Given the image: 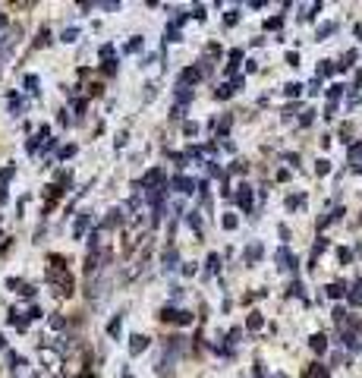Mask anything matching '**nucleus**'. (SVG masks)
Segmentation results:
<instances>
[{"label": "nucleus", "instance_id": "obj_28", "mask_svg": "<svg viewBox=\"0 0 362 378\" xmlns=\"http://www.w3.org/2000/svg\"><path fill=\"white\" fill-rule=\"evenodd\" d=\"M236 19H239V13H236V10H230V13L224 16V22H227V26H236Z\"/></svg>", "mask_w": 362, "mask_h": 378}, {"label": "nucleus", "instance_id": "obj_27", "mask_svg": "<svg viewBox=\"0 0 362 378\" xmlns=\"http://www.w3.org/2000/svg\"><path fill=\"white\" fill-rule=\"evenodd\" d=\"M120 221H123V218H120V208H113L110 218H107V227H113V224H120Z\"/></svg>", "mask_w": 362, "mask_h": 378}, {"label": "nucleus", "instance_id": "obj_26", "mask_svg": "<svg viewBox=\"0 0 362 378\" xmlns=\"http://www.w3.org/2000/svg\"><path fill=\"white\" fill-rule=\"evenodd\" d=\"M48 41H51V32H48V29H41V32H38V41H35V44L41 47V44H48Z\"/></svg>", "mask_w": 362, "mask_h": 378}, {"label": "nucleus", "instance_id": "obj_39", "mask_svg": "<svg viewBox=\"0 0 362 378\" xmlns=\"http://www.w3.org/2000/svg\"><path fill=\"white\" fill-rule=\"evenodd\" d=\"M73 155H76V145H66V148L60 151V158H63V161H66V158H73Z\"/></svg>", "mask_w": 362, "mask_h": 378}, {"label": "nucleus", "instance_id": "obj_50", "mask_svg": "<svg viewBox=\"0 0 362 378\" xmlns=\"http://www.w3.org/2000/svg\"><path fill=\"white\" fill-rule=\"evenodd\" d=\"M0 347H7V340H4V334H0Z\"/></svg>", "mask_w": 362, "mask_h": 378}, {"label": "nucleus", "instance_id": "obj_5", "mask_svg": "<svg viewBox=\"0 0 362 378\" xmlns=\"http://www.w3.org/2000/svg\"><path fill=\"white\" fill-rule=\"evenodd\" d=\"M198 79H202V76H198V69H183V76H180V85L186 88L189 82H198Z\"/></svg>", "mask_w": 362, "mask_h": 378}, {"label": "nucleus", "instance_id": "obj_14", "mask_svg": "<svg viewBox=\"0 0 362 378\" xmlns=\"http://www.w3.org/2000/svg\"><path fill=\"white\" fill-rule=\"evenodd\" d=\"M353 60H356V51H346V54H343V63H337L334 69H349V66H353Z\"/></svg>", "mask_w": 362, "mask_h": 378}, {"label": "nucleus", "instance_id": "obj_31", "mask_svg": "<svg viewBox=\"0 0 362 378\" xmlns=\"http://www.w3.org/2000/svg\"><path fill=\"white\" fill-rule=\"evenodd\" d=\"M177 322L180 325H189L192 322V312H177Z\"/></svg>", "mask_w": 362, "mask_h": 378}, {"label": "nucleus", "instance_id": "obj_8", "mask_svg": "<svg viewBox=\"0 0 362 378\" xmlns=\"http://www.w3.org/2000/svg\"><path fill=\"white\" fill-rule=\"evenodd\" d=\"M262 325H265V318H262L259 312H252V315H249V322H246V328H249V331H259Z\"/></svg>", "mask_w": 362, "mask_h": 378}, {"label": "nucleus", "instance_id": "obj_21", "mask_svg": "<svg viewBox=\"0 0 362 378\" xmlns=\"http://www.w3.org/2000/svg\"><path fill=\"white\" fill-rule=\"evenodd\" d=\"M177 98H180V108H183V104H186V101H192V91H189V88H183V85H180V91H177Z\"/></svg>", "mask_w": 362, "mask_h": 378}, {"label": "nucleus", "instance_id": "obj_49", "mask_svg": "<svg viewBox=\"0 0 362 378\" xmlns=\"http://www.w3.org/2000/svg\"><path fill=\"white\" fill-rule=\"evenodd\" d=\"M104 73H116V60H107V63H104Z\"/></svg>", "mask_w": 362, "mask_h": 378}, {"label": "nucleus", "instance_id": "obj_40", "mask_svg": "<svg viewBox=\"0 0 362 378\" xmlns=\"http://www.w3.org/2000/svg\"><path fill=\"white\" fill-rule=\"evenodd\" d=\"M290 297H302V284H290Z\"/></svg>", "mask_w": 362, "mask_h": 378}, {"label": "nucleus", "instance_id": "obj_3", "mask_svg": "<svg viewBox=\"0 0 362 378\" xmlns=\"http://www.w3.org/2000/svg\"><path fill=\"white\" fill-rule=\"evenodd\" d=\"M324 290H328V297L331 300H340V297H346V284H328V287H324Z\"/></svg>", "mask_w": 362, "mask_h": 378}, {"label": "nucleus", "instance_id": "obj_12", "mask_svg": "<svg viewBox=\"0 0 362 378\" xmlns=\"http://www.w3.org/2000/svg\"><path fill=\"white\" fill-rule=\"evenodd\" d=\"M359 158H362V145L353 142V145H349V164H359Z\"/></svg>", "mask_w": 362, "mask_h": 378}, {"label": "nucleus", "instance_id": "obj_13", "mask_svg": "<svg viewBox=\"0 0 362 378\" xmlns=\"http://www.w3.org/2000/svg\"><path fill=\"white\" fill-rule=\"evenodd\" d=\"M334 32H337L334 22H324V26L318 29V41H324V38H328V35H334Z\"/></svg>", "mask_w": 362, "mask_h": 378}, {"label": "nucleus", "instance_id": "obj_51", "mask_svg": "<svg viewBox=\"0 0 362 378\" xmlns=\"http://www.w3.org/2000/svg\"><path fill=\"white\" fill-rule=\"evenodd\" d=\"M277 378H287V375H277Z\"/></svg>", "mask_w": 362, "mask_h": 378}, {"label": "nucleus", "instance_id": "obj_33", "mask_svg": "<svg viewBox=\"0 0 362 378\" xmlns=\"http://www.w3.org/2000/svg\"><path fill=\"white\" fill-rule=\"evenodd\" d=\"M328 94H331V101H337V98L343 94V85H331V91H328Z\"/></svg>", "mask_w": 362, "mask_h": 378}, {"label": "nucleus", "instance_id": "obj_36", "mask_svg": "<svg viewBox=\"0 0 362 378\" xmlns=\"http://www.w3.org/2000/svg\"><path fill=\"white\" fill-rule=\"evenodd\" d=\"M76 38H79L76 29H66V32H63V41H76Z\"/></svg>", "mask_w": 362, "mask_h": 378}, {"label": "nucleus", "instance_id": "obj_23", "mask_svg": "<svg viewBox=\"0 0 362 378\" xmlns=\"http://www.w3.org/2000/svg\"><path fill=\"white\" fill-rule=\"evenodd\" d=\"M302 202H306V199H302V196H290V199H287V208L293 211V208H299Z\"/></svg>", "mask_w": 362, "mask_h": 378}, {"label": "nucleus", "instance_id": "obj_4", "mask_svg": "<svg viewBox=\"0 0 362 378\" xmlns=\"http://www.w3.org/2000/svg\"><path fill=\"white\" fill-rule=\"evenodd\" d=\"M309 347H312L315 353H324V350H328V337H324V334H312Z\"/></svg>", "mask_w": 362, "mask_h": 378}, {"label": "nucleus", "instance_id": "obj_11", "mask_svg": "<svg viewBox=\"0 0 362 378\" xmlns=\"http://www.w3.org/2000/svg\"><path fill=\"white\" fill-rule=\"evenodd\" d=\"M315 173H318V176H328V173H331V161H328V158H321L318 164H315Z\"/></svg>", "mask_w": 362, "mask_h": 378}, {"label": "nucleus", "instance_id": "obj_17", "mask_svg": "<svg viewBox=\"0 0 362 378\" xmlns=\"http://www.w3.org/2000/svg\"><path fill=\"white\" fill-rule=\"evenodd\" d=\"M88 221H91V218H88V215H82V218L76 221V230H73V233H76V236H82V233H85V227H88Z\"/></svg>", "mask_w": 362, "mask_h": 378}, {"label": "nucleus", "instance_id": "obj_46", "mask_svg": "<svg viewBox=\"0 0 362 378\" xmlns=\"http://www.w3.org/2000/svg\"><path fill=\"white\" fill-rule=\"evenodd\" d=\"M324 249H328V240H318V243H315V255L324 252Z\"/></svg>", "mask_w": 362, "mask_h": 378}, {"label": "nucleus", "instance_id": "obj_24", "mask_svg": "<svg viewBox=\"0 0 362 378\" xmlns=\"http://www.w3.org/2000/svg\"><path fill=\"white\" fill-rule=\"evenodd\" d=\"M26 88L35 94V91H38V76H26Z\"/></svg>", "mask_w": 362, "mask_h": 378}, {"label": "nucleus", "instance_id": "obj_22", "mask_svg": "<svg viewBox=\"0 0 362 378\" xmlns=\"http://www.w3.org/2000/svg\"><path fill=\"white\" fill-rule=\"evenodd\" d=\"M346 297H349V303H362V284H359V287H353Z\"/></svg>", "mask_w": 362, "mask_h": 378}, {"label": "nucleus", "instance_id": "obj_35", "mask_svg": "<svg viewBox=\"0 0 362 378\" xmlns=\"http://www.w3.org/2000/svg\"><path fill=\"white\" fill-rule=\"evenodd\" d=\"M343 318H346V312L340 309V306H337V309H334V322H337V325H343Z\"/></svg>", "mask_w": 362, "mask_h": 378}, {"label": "nucleus", "instance_id": "obj_47", "mask_svg": "<svg viewBox=\"0 0 362 378\" xmlns=\"http://www.w3.org/2000/svg\"><path fill=\"white\" fill-rule=\"evenodd\" d=\"M192 16H195L198 22H205V10H202V7H195V10H192Z\"/></svg>", "mask_w": 362, "mask_h": 378}, {"label": "nucleus", "instance_id": "obj_25", "mask_svg": "<svg viewBox=\"0 0 362 378\" xmlns=\"http://www.w3.org/2000/svg\"><path fill=\"white\" fill-rule=\"evenodd\" d=\"M120 322H123V318H120V315H116V318H113V322L107 325V331H110V334H113V337H116V334H120Z\"/></svg>", "mask_w": 362, "mask_h": 378}, {"label": "nucleus", "instance_id": "obj_16", "mask_svg": "<svg viewBox=\"0 0 362 378\" xmlns=\"http://www.w3.org/2000/svg\"><path fill=\"white\" fill-rule=\"evenodd\" d=\"M306 378H328V369H324V365H312Z\"/></svg>", "mask_w": 362, "mask_h": 378}, {"label": "nucleus", "instance_id": "obj_43", "mask_svg": "<svg viewBox=\"0 0 362 378\" xmlns=\"http://www.w3.org/2000/svg\"><path fill=\"white\" fill-rule=\"evenodd\" d=\"M19 293H22V297H35V287H32V284H22Z\"/></svg>", "mask_w": 362, "mask_h": 378}, {"label": "nucleus", "instance_id": "obj_15", "mask_svg": "<svg viewBox=\"0 0 362 378\" xmlns=\"http://www.w3.org/2000/svg\"><path fill=\"white\" fill-rule=\"evenodd\" d=\"M164 180V170H151L148 176H145V186H155V183H161Z\"/></svg>", "mask_w": 362, "mask_h": 378}, {"label": "nucleus", "instance_id": "obj_7", "mask_svg": "<svg viewBox=\"0 0 362 378\" xmlns=\"http://www.w3.org/2000/svg\"><path fill=\"white\" fill-rule=\"evenodd\" d=\"M230 94H233V85H230V82H224V85H217V88H214V98H220V101L230 98Z\"/></svg>", "mask_w": 362, "mask_h": 378}, {"label": "nucleus", "instance_id": "obj_19", "mask_svg": "<svg viewBox=\"0 0 362 378\" xmlns=\"http://www.w3.org/2000/svg\"><path fill=\"white\" fill-rule=\"evenodd\" d=\"M208 271H220V255H217V252L208 255Z\"/></svg>", "mask_w": 362, "mask_h": 378}, {"label": "nucleus", "instance_id": "obj_37", "mask_svg": "<svg viewBox=\"0 0 362 378\" xmlns=\"http://www.w3.org/2000/svg\"><path fill=\"white\" fill-rule=\"evenodd\" d=\"M287 63H290V66H299V54L290 51V54H287Z\"/></svg>", "mask_w": 362, "mask_h": 378}, {"label": "nucleus", "instance_id": "obj_29", "mask_svg": "<svg viewBox=\"0 0 362 378\" xmlns=\"http://www.w3.org/2000/svg\"><path fill=\"white\" fill-rule=\"evenodd\" d=\"M139 47H142V38H133L130 44H126V51H130V54H136V51H139Z\"/></svg>", "mask_w": 362, "mask_h": 378}, {"label": "nucleus", "instance_id": "obj_48", "mask_svg": "<svg viewBox=\"0 0 362 378\" xmlns=\"http://www.w3.org/2000/svg\"><path fill=\"white\" fill-rule=\"evenodd\" d=\"M10 176H13V167H4V170H0V180H4V183L10 180Z\"/></svg>", "mask_w": 362, "mask_h": 378}, {"label": "nucleus", "instance_id": "obj_20", "mask_svg": "<svg viewBox=\"0 0 362 378\" xmlns=\"http://www.w3.org/2000/svg\"><path fill=\"white\" fill-rule=\"evenodd\" d=\"M284 91L290 94V98H299V91H302V85H296V82H290V85H284Z\"/></svg>", "mask_w": 362, "mask_h": 378}, {"label": "nucleus", "instance_id": "obj_6", "mask_svg": "<svg viewBox=\"0 0 362 378\" xmlns=\"http://www.w3.org/2000/svg\"><path fill=\"white\" fill-rule=\"evenodd\" d=\"M259 258H262V246H259V243H252L249 249H246V262H259Z\"/></svg>", "mask_w": 362, "mask_h": 378}, {"label": "nucleus", "instance_id": "obj_9", "mask_svg": "<svg viewBox=\"0 0 362 378\" xmlns=\"http://www.w3.org/2000/svg\"><path fill=\"white\" fill-rule=\"evenodd\" d=\"M173 186H177L180 193H192V183L186 180V176H173Z\"/></svg>", "mask_w": 362, "mask_h": 378}, {"label": "nucleus", "instance_id": "obj_30", "mask_svg": "<svg viewBox=\"0 0 362 378\" xmlns=\"http://www.w3.org/2000/svg\"><path fill=\"white\" fill-rule=\"evenodd\" d=\"M186 221H189V227H195V230H202V221H198V215H195V211H192V215L186 218Z\"/></svg>", "mask_w": 362, "mask_h": 378}, {"label": "nucleus", "instance_id": "obj_38", "mask_svg": "<svg viewBox=\"0 0 362 378\" xmlns=\"http://www.w3.org/2000/svg\"><path fill=\"white\" fill-rule=\"evenodd\" d=\"M309 91H312V94H318V91H321V79H318V76L312 79V85H309Z\"/></svg>", "mask_w": 362, "mask_h": 378}, {"label": "nucleus", "instance_id": "obj_1", "mask_svg": "<svg viewBox=\"0 0 362 378\" xmlns=\"http://www.w3.org/2000/svg\"><path fill=\"white\" fill-rule=\"evenodd\" d=\"M148 344H151V340H148L145 334H133V337H130V353H133V356H139V353L148 350Z\"/></svg>", "mask_w": 362, "mask_h": 378}, {"label": "nucleus", "instance_id": "obj_2", "mask_svg": "<svg viewBox=\"0 0 362 378\" xmlns=\"http://www.w3.org/2000/svg\"><path fill=\"white\" fill-rule=\"evenodd\" d=\"M236 202L243 205V211H249V208H252V189H249V186H239V193H236Z\"/></svg>", "mask_w": 362, "mask_h": 378}, {"label": "nucleus", "instance_id": "obj_18", "mask_svg": "<svg viewBox=\"0 0 362 378\" xmlns=\"http://www.w3.org/2000/svg\"><path fill=\"white\" fill-rule=\"evenodd\" d=\"M318 76H334V63H331V60H321V66H318Z\"/></svg>", "mask_w": 362, "mask_h": 378}, {"label": "nucleus", "instance_id": "obj_45", "mask_svg": "<svg viewBox=\"0 0 362 378\" xmlns=\"http://www.w3.org/2000/svg\"><path fill=\"white\" fill-rule=\"evenodd\" d=\"M183 133H186V136H195V133H198V126H195V123H186V126H183Z\"/></svg>", "mask_w": 362, "mask_h": 378}, {"label": "nucleus", "instance_id": "obj_42", "mask_svg": "<svg viewBox=\"0 0 362 378\" xmlns=\"http://www.w3.org/2000/svg\"><path fill=\"white\" fill-rule=\"evenodd\" d=\"M110 54H113V44H104L101 47V57H104V60H110Z\"/></svg>", "mask_w": 362, "mask_h": 378}, {"label": "nucleus", "instance_id": "obj_10", "mask_svg": "<svg viewBox=\"0 0 362 378\" xmlns=\"http://www.w3.org/2000/svg\"><path fill=\"white\" fill-rule=\"evenodd\" d=\"M158 318H161V322H177V309H170V306H164V309L158 312Z\"/></svg>", "mask_w": 362, "mask_h": 378}, {"label": "nucleus", "instance_id": "obj_34", "mask_svg": "<svg viewBox=\"0 0 362 378\" xmlns=\"http://www.w3.org/2000/svg\"><path fill=\"white\" fill-rule=\"evenodd\" d=\"M265 26H268V29H280V26H284V19H280V16H274V19H268Z\"/></svg>", "mask_w": 362, "mask_h": 378}, {"label": "nucleus", "instance_id": "obj_41", "mask_svg": "<svg viewBox=\"0 0 362 378\" xmlns=\"http://www.w3.org/2000/svg\"><path fill=\"white\" fill-rule=\"evenodd\" d=\"M337 255H340V265H346L349 258H353V252H349V249H340V252H337Z\"/></svg>", "mask_w": 362, "mask_h": 378}, {"label": "nucleus", "instance_id": "obj_44", "mask_svg": "<svg viewBox=\"0 0 362 378\" xmlns=\"http://www.w3.org/2000/svg\"><path fill=\"white\" fill-rule=\"evenodd\" d=\"M299 123H302V126H309V123H312V111H302V117H299Z\"/></svg>", "mask_w": 362, "mask_h": 378}, {"label": "nucleus", "instance_id": "obj_32", "mask_svg": "<svg viewBox=\"0 0 362 378\" xmlns=\"http://www.w3.org/2000/svg\"><path fill=\"white\" fill-rule=\"evenodd\" d=\"M224 227H227V230L236 227V215H224Z\"/></svg>", "mask_w": 362, "mask_h": 378}]
</instances>
